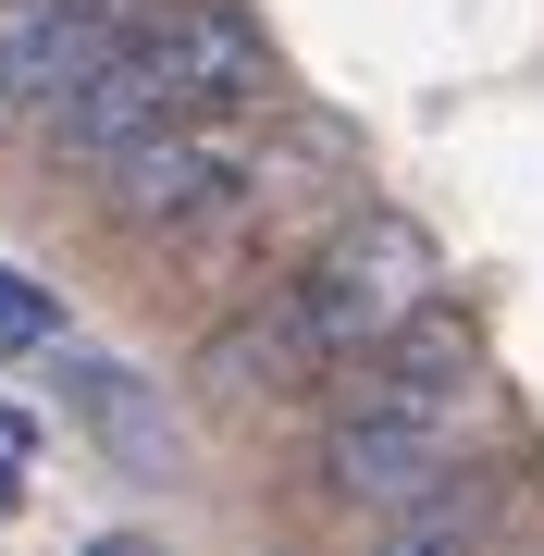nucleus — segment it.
<instances>
[{
    "label": "nucleus",
    "instance_id": "1a4fd4ad",
    "mask_svg": "<svg viewBox=\"0 0 544 556\" xmlns=\"http://www.w3.org/2000/svg\"><path fill=\"white\" fill-rule=\"evenodd\" d=\"M62 334H75V321H62V298L38 273H0V358H50Z\"/></svg>",
    "mask_w": 544,
    "mask_h": 556
},
{
    "label": "nucleus",
    "instance_id": "7ed1b4c3",
    "mask_svg": "<svg viewBox=\"0 0 544 556\" xmlns=\"http://www.w3.org/2000/svg\"><path fill=\"white\" fill-rule=\"evenodd\" d=\"M273 100H284V50H273V25L248 0H149L100 75L25 124V149H38V174L87 186L100 161H124L137 137H162V124L273 112Z\"/></svg>",
    "mask_w": 544,
    "mask_h": 556
},
{
    "label": "nucleus",
    "instance_id": "f257e3e1",
    "mask_svg": "<svg viewBox=\"0 0 544 556\" xmlns=\"http://www.w3.org/2000/svg\"><path fill=\"white\" fill-rule=\"evenodd\" d=\"M445 298V260L408 211L359 199L334 236H309L273 285H248L236 309L199 321V358H186V396L236 433H273V420H309L322 383L346 358H371L396 321H421Z\"/></svg>",
    "mask_w": 544,
    "mask_h": 556
},
{
    "label": "nucleus",
    "instance_id": "9d476101",
    "mask_svg": "<svg viewBox=\"0 0 544 556\" xmlns=\"http://www.w3.org/2000/svg\"><path fill=\"white\" fill-rule=\"evenodd\" d=\"M25 457H38V420H25V408H0V519L25 507Z\"/></svg>",
    "mask_w": 544,
    "mask_h": 556
},
{
    "label": "nucleus",
    "instance_id": "39448f33",
    "mask_svg": "<svg viewBox=\"0 0 544 556\" xmlns=\"http://www.w3.org/2000/svg\"><path fill=\"white\" fill-rule=\"evenodd\" d=\"M261 149V112H211V124H162V137H137L124 161H100L87 174V211L112 223L124 248L174 236L186 211H211L223 186H236V161Z\"/></svg>",
    "mask_w": 544,
    "mask_h": 556
},
{
    "label": "nucleus",
    "instance_id": "6e6552de",
    "mask_svg": "<svg viewBox=\"0 0 544 556\" xmlns=\"http://www.w3.org/2000/svg\"><path fill=\"white\" fill-rule=\"evenodd\" d=\"M532 519V457H483L470 445L458 470H433L408 507H383L371 532L383 544H495V532H520Z\"/></svg>",
    "mask_w": 544,
    "mask_h": 556
},
{
    "label": "nucleus",
    "instance_id": "20e7f679",
    "mask_svg": "<svg viewBox=\"0 0 544 556\" xmlns=\"http://www.w3.org/2000/svg\"><path fill=\"white\" fill-rule=\"evenodd\" d=\"M359 199H371L359 124L273 100V112H261V149L236 161V186H223L211 211H186L174 236L137 248V260H149V298H162V309H236L248 285H273L309 236H334Z\"/></svg>",
    "mask_w": 544,
    "mask_h": 556
},
{
    "label": "nucleus",
    "instance_id": "0eeeda50",
    "mask_svg": "<svg viewBox=\"0 0 544 556\" xmlns=\"http://www.w3.org/2000/svg\"><path fill=\"white\" fill-rule=\"evenodd\" d=\"M50 383H62V408L112 445L124 482H162V470H174V396H162L149 371H124V358H100V346L62 334V346H50Z\"/></svg>",
    "mask_w": 544,
    "mask_h": 556
},
{
    "label": "nucleus",
    "instance_id": "f03ea898",
    "mask_svg": "<svg viewBox=\"0 0 544 556\" xmlns=\"http://www.w3.org/2000/svg\"><path fill=\"white\" fill-rule=\"evenodd\" d=\"M483 408H495L483 321L433 298L421 321H396L371 358H346V371L322 383L298 495L322 519H383V507H408L433 470H458V457L483 445Z\"/></svg>",
    "mask_w": 544,
    "mask_h": 556
},
{
    "label": "nucleus",
    "instance_id": "423d86ee",
    "mask_svg": "<svg viewBox=\"0 0 544 556\" xmlns=\"http://www.w3.org/2000/svg\"><path fill=\"white\" fill-rule=\"evenodd\" d=\"M137 13L149 0H0V124L25 137L50 100H75V87L124 50Z\"/></svg>",
    "mask_w": 544,
    "mask_h": 556
}]
</instances>
